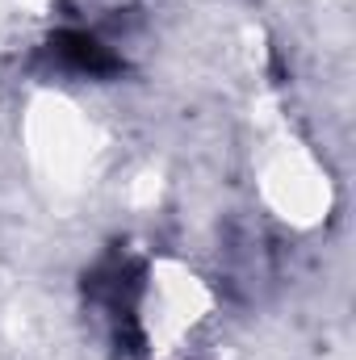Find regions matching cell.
Listing matches in <instances>:
<instances>
[{"instance_id":"6da1fadb","label":"cell","mask_w":356,"mask_h":360,"mask_svg":"<svg viewBox=\"0 0 356 360\" xmlns=\"http://www.w3.org/2000/svg\"><path fill=\"white\" fill-rule=\"evenodd\" d=\"M42 63L59 76H76V80H113L126 72V59L92 30V25H63L46 38L42 46Z\"/></svg>"}]
</instances>
